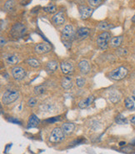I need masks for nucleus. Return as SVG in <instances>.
Instances as JSON below:
<instances>
[{"label":"nucleus","mask_w":135,"mask_h":154,"mask_svg":"<svg viewBox=\"0 0 135 154\" xmlns=\"http://www.w3.org/2000/svg\"><path fill=\"white\" fill-rule=\"evenodd\" d=\"M19 96V92L16 90H9L7 91L2 97V101L5 105H9L15 101Z\"/></svg>","instance_id":"1"},{"label":"nucleus","mask_w":135,"mask_h":154,"mask_svg":"<svg viewBox=\"0 0 135 154\" xmlns=\"http://www.w3.org/2000/svg\"><path fill=\"white\" fill-rule=\"evenodd\" d=\"M64 132L63 131L62 128H59V127H55L53 129L51 134L49 136V141L53 143H60L62 142L64 137H65V135H64Z\"/></svg>","instance_id":"2"},{"label":"nucleus","mask_w":135,"mask_h":154,"mask_svg":"<svg viewBox=\"0 0 135 154\" xmlns=\"http://www.w3.org/2000/svg\"><path fill=\"white\" fill-rule=\"evenodd\" d=\"M111 39V34L108 32H104L100 34L97 38V45L101 49H106L108 45V42Z\"/></svg>","instance_id":"3"},{"label":"nucleus","mask_w":135,"mask_h":154,"mask_svg":"<svg viewBox=\"0 0 135 154\" xmlns=\"http://www.w3.org/2000/svg\"><path fill=\"white\" fill-rule=\"evenodd\" d=\"M127 75H128V70L125 67L120 66V67L112 70L109 73L108 76L114 80H123L124 77H126Z\"/></svg>","instance_id":"4"},{"label":"nucleus","mask_w":135,"mask_h":154,"mask_svg":"<svg viewBox=\"0 0 135 154\" xmlns=\"http://www.w3.org/2000/svg\"><path fill=\"white\" fill-rule=\"evenodd\" d=\"M26 32H27V28L25 27V25L20 23L15 24L11 29V34L16 38L23 36L26 34Z\"/></svg>","instance_id":"5"},{"label":"nucleus","mask_w":135,"mask_h":154,"mask_svg":"<svg viewBox=\"0 0 135 154\" xmlns=\"http://www.w3.org/2000/svg\"><path fill=\"white\" fill-rule=\"evenodd\" d=\"M75 37L74 29L72 25H66L62 30V38L66 41H70Z\"/></svg>","instance_id":"6"},{"label":"nucleus","mask_w":135,"mask_h":154,"mask_svg":"<svg viewBox=\"0 0 135 154\" xmlns=\"http://www.w3.org/2000/svg\"><path fill=\"white\" fill-rule=\"evenodd\" d=\"M12 75L17 80H21L26 77V71L23 68L20 66H15L12 69Z\"/></svg>","instance_id":"7"},{"label":"nucleus","mask_w":135,"mask_h":154,"mask_svg":"<svg viewBox=\"0 0 135 154\" xmlns=\"http://www.w3.org/2000/svg\"><path fill=\"white\" fill-rule=\"evenodd\" d=\"M34 50L37 54H46L51 50V47H50V45H48V44L40 43L35 46Z\"/></svg>","instance_id":"8"},{"label":"nucleus","mask_w":135,"mask_h":154,"mask_svg":"<svg viewBox=\"0 0 135 154\" xmlns=\"http://www.w3.org/2000/svg\"><path fill=\"white\" fill-rule=\"evenodd\" d=\"M60 68L62 70V72L63 74H71L72 72H74V65L70 62H68V61H64V62H62L60 64Z\"/></svg>","instance_id":"9"},{"label":"nucleus","mask_w":135,"mask_h":154,"mask_svg":"<svg viewBox=\"0 0 135 154\" xmlns=\"http://www.w3.org/2000/svg\"><path fill=\"white\" fill-rule=\"evenodd\" d=\"M79 14H80V16L83 19H88L93 13V9L88 6H80L79 7Z\"/></svg>","instance_id":"10"},{"label":"nucleus","mask_w":135,"mask_h":154,"mask_svg":"<svg viewBox=\"0 0 135 154\" xmlns=\"http://www.w3.org/2000/svg\"><path fill=\"white\" fill-rule=\"evenodd\" d=\"M94 101V96H88L87 98L82 100L79 101L78 103V107L81 108V109H84V108H87L88 106H90Z\"/></svg>","instance_id":"11"},{"label":"nucleus","mask_w":135,"mask_h":154,"mask_svg":"<svg viewBox=\"0 0 135 154\" xmlns=\"http://www.w3.org/2000/svg\"><path fill=\"white\" fill-rule=\"evenodd\" d=\"M53 22L57 24V25H61L63 24H64L65 22V18H64V14L63 12H58V14H56L53 18H52Z\"/></svg>","instance_id":"12"},{"label":"nucleus","mask_w":135,"mask_h":154,"mask_svg":"<svg viewBox=\"0 0 135 154\" xmlns=\"http://www.w3.org/2000/svg\"><path fill=\"white\" fill-rule=\"evenodd\" d=\"M40 122V120L35 114H32L29 116V122H28V128H33L38 126Z\"/></svg>","instance_id":"13"},{"label":"nucleus","mask_w":135,"mask_h":154,"mask_svg":"<svg viewBox=\"0 0 135 154\" xmlns=\"http://www.w3.org/2000/svg\"><path fill=\"white\" fill-rule=\"evenodd\" d=\"M89 33H90V31L88 28H80V29H78L77 30L75 36L78 38L82 39V38H87L88 36L89 35Z\"/></svg>","instance_id":"14"},{"label":"nucleus","mask_w":135,"mask_h":154,"mask_svg":"<svg viewBox=\"0 0 135 154\" xmlns=\"http://www.w3.org/2000/svg\"><path fill=\"white\" fill-rule=\"evenodd\" d=\"M78 67L80 69L81 72L84 73V74H88L90 70V65L88 63V61L84 59V60H81L78 64Z\"/></svg>","instance_id":"15"},{"label":"nucleus","mask_w":135,"mask_h":154,"mask_svg":"<svg viewBox=\"0 0 135 154\" xmlns=\"http://www.w3.org/2000/svg\"><path fill=\"white\" fill-rule=\"evenodd\" d=\"M61 128L63 129V131L65 133L69 134V133H72V132L74 131V129H75V126H74V123L66 122V123H63V124L62 125V127H61Z\"/></svg>","instance_id":"16"},{"label":"nucleus","mask_w":135,"mask_h":154,"mask_svg":"<svg viewBox=\"0 0 135 154\" xmlns=\"http://www.w3.org/2000/svg\"><path fill=\"white\" fill-rule=\"evenodd\" d=\"M61 84H62V86L63 88L68 90L70 88H72L73 86V82H72V79L70 77H63L62 79V81H61Z\"/></svg>","instance_id":"17"},{"label":"nucleus","mask_w":135,"mask_h":154,"mask_svg":"<svg viewBox=\"0 0 135 154\" xmlns=\"http://www.w3.org/2000/svg\"><path fill=\"white\" fill-rule=\"evenodd\" d=\"M123 41V37L122 36H118V37H114L110 39L109 44L112 47L114 48H117L118 46H120V45L122 44Z\"/></svg>","instance_id":"18"},{"label":"nucleus","mask_w":135,"mask_h":154,"mask_svg":"<svg viewBox=\"0 0 135 154\" xmlns=\"http://www.w3.org/2000/svg\"><path fill=\"white\" fill-rule=\"evenodd\" d=\"M120 100V95L118 91H112L109 93V101L113 103H117Z\"/></svg>","instance_id":"19"},{"label":"nucleus","mask_w":135,"mask_h":154,"mask_svg":"<svg viewBox=\"0 0 135 154\" xmlns=\"http://www.w3.org/2000/svg\"><path fill=\"white\" fill-rule=\"evenodd\" d=\"M47 68L49 71L51 72H55L58 69V64L57 61L55 60H52V61H49L47 65Z\"/></svg>","instance_id":"20"},{"label":"nucleus","mask_w":135,"mask_h":154,"mask_svg":"<svg viewBox=\"0 0 135 154\" xmlns=\"http://www.w3.org/2000/svg\"><path fill=\"white\" fill-rule=\"evenodd\" d=\"M14 6H15V2L13 0H8L4 4V10L6 12H11L13 10Z\"/></svg>","instance_id":"21"},{"label":"nucleus","mask_w":135,"mask_h":154,"mask_svg":"<svg viewBox=\"0 0 135 154\" xmlns=\"http://www.w3.org/2000/svg\"><path fill=\"white\" fill-rule=\"evenodd\" d=\"M124 103H125L126 108H128V110H134V101L133 99L128 97L126 98L125 101H124Z\"/></svg>","instance_id":"22"},{"label":"nucleus","mask_w":135,"mask_h":154,"mask_svg":"<svg viewBox=\"0 0 135 154\" xmlns=\"http://www.w3.org/2000/svg\"><path fill=\"white\" fill-rule=\"evenodd\" d=\"M6 61L9 65H15L19 62V58L14 55H9L8 57L6 58Z\"/></svg>","instance_id":"23"},{"label":"nucleus","mask_w":135,"mask_h":154,"mask_svg":"<svg viewBox=\"0 0 135 154\" xmlns=\"http://www.w3.org/2000/svg\"><path fill=\"white\" fill-rule=\"evenodd\" d=\"M112 27V25L108 23H107L105 21H102L99 23V24L98 25V29L100 30H108Z\"/></svg>","instance_id":"24"},{"label":"nucleus","mask_w":135,"mask_h":154,"mask_svg":"<svg viewBox=\"0 0 135 154\" xmlns=\"http://www.w3.org/2000/svg\"><path fill=\"white\" fill-rule=\"evenodd\" d=\"M27 63L29 64V66L33 68H38L40 66V63H39V60L35 59H29L27 60Z\"/></svg>","instance_id":"25"},{"label":"nucleus","mask_w":135,"mask_h":154,"mask_svg":"<svg viewBox=\"0 0 135 154\" xmlns=\"http://www.w3.org/2000/svg\"><path fill=\"white\" fill-rule=\"evenodd\" d=\"M43 10L46 13H48V14H53V13L56 12L57 9H56V6L55 5H53V4H48V6H46V7L43 8Z\"/></svg>","instance_id":"26"},{"label":"nucleus","mask_w":135,"mask_h":154,"mask_svg":"<svg viewBox=\"0 0 135 154\" xmlns=\"http://www.w3.org/2000/svg\"><path fill=\"white\" fill-rule=\"evenodd\" d=\"M45 91H46V88L43 86H36L34 88V93L38 96L43 94L45 92Z\"/></svg>","instance_id":"27"},{"label":"nucleus","mask_w":135,"mask_h":154,"mask_svg":"<svg viewBox=\"0 0 135 154\" xmlns=\"http://www.w3.org/2000/svg\"><path fill=\"white\" fill-rule=\"evenodd\" d=\"M115 121L118 124H121V125H122V124H124V123H127V119H126L125 117L123 115L118 116L116 117Z\"/></svg>","instance_id":"28"},{"label":"nucleus","mask_w":135,"mask_h":154,"mask_svg":"<svg viewBox=\"0 0 135 154\" xmlns=\"http://www.w3.org/2000/svg\"><path fill=\"white\" fill-rule=\"evenodd\" d=\"M102 0H88V3L92 7H96L101 3Z\"/></svg>","instance_id":"29"},{"label":"nucleus","mask_w":135,"mask_h":154,"mask_svg":"<svg viewBox=\"0 0 135 154\" xmlns=\"http://www.w3.org/2000/svg\"><path fill=\"white\" fill-rule=\"evenodd\" d=\"M85 84V80L83 78H78L76 80V85L78 87H83Z\"/></svg>","instance_id":"30"},{"label":"nucleus","mask_w":135,"mask_h":154,"mask_svg":"<svg viewBox=\"0 0 135 154\" xmlns=\"http://www.w3.org/2000/svg\"><path fill=\"white\" fill-rule=\"evenodd\" d=\"M37 102H38V101H37L36 98H30L29 100V101H28V105H29V106L33 107V106H36Z\"/></svg>","instance_id":"31"},{"label":"nucleus","mask_w":135,"mask_h":154,"mask_svg":"<svg viewBox=\"0 0 135 154\" xmlns=\"http://www.w3.org/2000/svg\"><path fill=\"white\" fill-rule=\"evenodd\" d=\"M60 120V116H54V117H51L49 119L45 120V122H48V123H53V122H56Z\"/></svg>","instance_id":"32"},{"label":"nucleus","mask_w":135,"mask_h":154,"mask_svg":"<svg viewBox=\"0 0 135 154\" xmlns=\"http://www.w3.org/2000/svg\"><path fill=\"white\" fill-rule=\"evenodd\" d=\"M9 121L11 122H13V123H15V124H21V122H19V119H17V118H15V117H11L9 119Z\"/></svg>","instance_id":"33"},{"label":"nucleus","mask_w":135,"mask_h":154,"mask_svg":"<svg viewBox=\"0 0 135 154\" xmlns=\"http://www.w3.org/2000/svg\"><path fill=\"white\" fill-rule=\"evenodd\" d=\"M5 40L3 39V37H1V47H3V45H5Z\"/></svg>","instance_id":"34"},{"label":"nucleus","mask_w":135,"mask_h":154,"mask_svg":"<svg viewBox=\"0 0 135 154\" xmlns=\"http://www.w3.org/2000/svg\"><path fill=\"white\" fill-rule=\"evenodd\" d=\"M131 122H132L133 124H134L135 125V116H133V117L131 118Z\"/></svg>","instance_id":"35"},{"label":"nucleus","mask_w":135,"mask_h":154,"mask_svg":"<svg viewBox=\"0 0 135 154\" xmlns=\"http://www.w3.org/2000/svg\"><path fill=\"white\" fill-rule=\"evenodd\" d=\"M126 143L125 142H121L120 143H119V146H124V145H125Z\"/></svg>","instance_id":"36"},{"label":"nucleus","mask_w":135,"mask_h":154,"mask_svg":"<svg viewBox=\"0 0 135 154\" xmlns=\"http://www.w3.org/2000/svg\"><path fill=\"white\" fill-rule=\"evenodd\" d=\"M132 21H133L134 23H135V14H134V15L133 16V18H132Z\"/></svg>","instance_id":"37"},{"label":"nucleus","mask_w":135,"mask_h":154,"mask_svg":"<svg viewBox=\"0 0 135 154\" xmlns=\"http://www.w3.org/2000/svg\"><path fill=\"white\" fill-rule=\"evenodd\" d=\"M134 96H135V90L134 91Z\"/></svg>","instance_id":"38"}]
</instances>
